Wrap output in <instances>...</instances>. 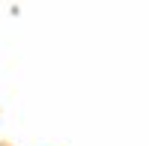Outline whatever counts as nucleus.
I'll return each mask as SVG.
<instances>
[]
</instances>
